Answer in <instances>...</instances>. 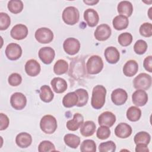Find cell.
I'll return each mask as SVG.
<instances>
[{
    "label": "cell",
    "instance_id": "obj_1",
    "mask_svg": "<svg viewBox=\"0 0 152 152\" xmlns=\"http://www.w3.org/2000/svg\"><path fill=\"white\" fill-rule=\"evenodd\" d=\"M106 95V89L102 85L94 87L92 91L91 104L95 109H101L104 104Z\"/></svg>",
    "mask_w": 152,
    "mask_h": 152
},
{
    "label": "cell",
    "instance_id": "obj_2",
    "mask_svg": "<svg viewBox=\"0 0 152 152\" xmlns=\"http://www.w3.org/2000/svg\"><path fill=\"white\" fill-rule=\"evenodd\" d=\"M57 121L56 118L50 115L43 116L40 122L41 130L47 134H52L55 132L57 128Z\"/></svg>",
    "mask_w": 152,
    "mask_h": 152
},
{
    "label": "cell",
    "instance_id": "obj_3",
    "mask_svg": "<svg viewBox=\"0 0 152 152\" xmlns=\"http://www.w3.org/2000/svg\"><path fill=\"white\" fill-rule=\"evenodd\" d=\"M86 68L89 74L94 75L100 72L103 68V62L102 58L98 55L90 56L87 62Z\"/></svg>",
    "mask_w": 152,
    "mask_h": 152
},
{
    "label": "cell",
    "instance_id": "obj_4",
    "mask_svg": "<svg viewBox=\"0 0 152 152\" xmlns=\"http://www.w3.org/2000/svg\"><path fill=\"white\" fill-rule=\"evenodd\" d=\"M62 20L68 25H74L80 19V13L78 9L74 7H66L62 12Z\"/></svg>",
    "mask_w": 152,
    "mask_h": 152
},
{
    "label": "cell",
    "instance_id": "obj_5",
    "mask_svg": "<svg viewBox=\"0 0 152 152\" xmlns=\"http://www.w3.org/2000/svg\"><path fill=\"white\" fill-rule=\"evenodd\" d=\"M133 86L137 90H147L151 86V77L146 73H140L134 79Z\"/></svg>",
    "mask_w": 152,
    "mask_h": 152
},
{
    "label": "cell",
    "instance_id": "obj_6",
    "mask_svg": "<svg viewBox=\"0 0 152 152\" xmlns=\"http://www.w3.org/2000/svg\"><path fill=\"white\" fill-rule=\"evenodd\" d=\"M34 37L40 43H49L53 39V33L49 28L41 27L36 31Z\"/></svg>",
    "mask_w": 152,
    "mask_h": 152
},
{
    "label": "cell",
    "instance_id": "obj_7",
    "mask_svg": "<svg viewBox=\"0 0 152 152\" xmlns=\"http://www.w3.org/2000/svg\"><path fill=\"white\" fill-rule=\"evenodd\" d=\"M63 48L65 52L69 55H74L78 52L80 49L79 40L74 37H69L65 40L63 43Z\"/></svg>",
    "mask_w": 152,
    "mask_h": 152
},
{
    "label": "cell",
    "instance_id": "obj_8",
    "mask_svg": "<svg viewBox=\"0 0 152 152\" xmlns=\"http://www.w3.org/2000/svg\"><path fill=\"white\" fill-rule=\"evenodd\" d=\"M5 52L8 59L15 61L21 57L22 55V49L18 44L11 43L7 46Z\"/></svg>",
    "mask_w": 152,
    "mask_h": 152
},
{
    "label": "cell",
    "instance_id": "obj_9",
    "mask_svg": "<svg viewBox=\"0 0 152 152\" xmlns=\"http://www.w3.org/2000/svg\"><path fill=\"white\" fill-rule=\"evenodd\" d=\"M11 106L15 110H22L27 104V99L24 94L16 92L13 93L10 98Z\"/></svg>",
    "mask_w": 152,
    "mask_h": 152
},
{
    "label": "cell",
    "instance_id": "obj_10",
    "mask_svg": "<svg viewBox=\"0 0 152 152\" xmlns=\"http://www.w3.org/2000/svg\"><path fill=\"white\" fill-rule=\"evenodd\" d=\"M111 33L112 30L109 26L106 24H102L97 27L94 36L96 40L99 41H104L110 37Z\"/></svg>",
    "mask_w": 152,
    "mask_h": 152
},
{
    "label": "cell",
    "instance_id": "obj_11",
    "mask_svg": "<svg viewBox=\"0 0 152 152\" xmlns=\"http://www.w3.org/2000/svg\"><path fill=\"white\" fill-rule=\"evenodd\" d=\"M39 57L45 64H50L55 58V52L50 47H43L39 50Z\"/></svg>",
    "mask_w": 152,
    "mask_h": 152
},
{
    "label": "cell",
    "instance_id": "obj_12",
    "mask_svg": "<svg viewBox=\"0 0 152 152\" xmlns=\"http://www.w3.org/2000/svg\"><path fill=\"white\" fill-rule=\"evenodd\" d=\"M28 34V28L26 25L18 24L15 25L10 31L11 36L17 40L25 39Z\"/></svg>",
    "mask_w": 152,
    "mask_h": 152
},
{
    "label": "cell",
    "instance_id": "obj_13",
    "mask_svg": "<svg viewBox=\"0 0 152 152\" xmlns=\"http://www.w3.org/2000/svg\"><path fill=\"white\" fill-rule=\"evenodd\" d=\"M128 99L126 91L122 88H116L111 94V100L114 104L121 106L124 104Z\"/></svg>",
    "mask_w": 152,
    "mask_h": 152
},
{
    "label": "cell",
    "instance_id": "obj_14",
    "mask_svg": "<svg viewBox=\"0 0 152 152\" xmlns=\"http://www.w3.org/2000/svg\"><path fill=\"white\" fill-rule=\"evenodd\" d=\"M116 122V116L111 112L106 111L101 113L98 118L99 124L101 126L111 127Z\"/></svg>",
    "mask_w": 152,
    "mask_h": 152
},
{
    "label": "cell",
    "instance_id": "obj_15",
    "mask_svg": "<svg viewBox=\"0 0 152 152\" xmlns=\"http://www.w3.org/2000/svg\"><path fill=\"white\" fill-rule=\"evenodd\" d=\"M84 19L89 27H93L98 24L99 16L95 10L88 8L84 12Z\"/></svg>",
    "mask_w": 152,
    "mask_h": 152
},
{
    "label": "cell",
    "instance_id": "obj_16",
    "mask_svg": "<svg viewBox=\"0 0 152 152\" xmlns=\"http://www.w3.org/2000/svg\"><path fill=\"white\" fill-rule=\"evenodd\" d=\"M148 94L144 90H137L132 94L133 103L137 106H143L148 102Z\"/></svg>",
    "mask_w": 152,
    "mask_h": 152
},
{
    "label": "cell",
    "instance_id": "obj_17",
    "mask_svg": "<svg viewBox=\"0 0 152 152\" xmlns=\"http://www.w3.org/2000/svg\"><path fill=\"white\" fill-rule=\"evenodd\" d=\"M40 65L35 59H31L27 61L25 64V71L30 77H35L40 72Z\"/></svg>",
    "mask_w": 152,
    "mask_h": 152
},
{
    "label": "cell",
    "instance_id": "obj_18",
    "mask_svg": "<svg viewBox=\"0 0 152 152\" xmlns=\"http://www.w3.org/2000/svg\"><path fill=\"white\" fill-rule=\"evenodd\" d=\"M104 55L107 62L111 64H116L120 58L119 52L114 46L107 47L104 50Z\"/></svg>",
    "mask_w": 152,
    "mask_h": 152
},
{
    "label": "cell",
    "instance_id": "obj_19",
    "mask_svg": "<svg viewBox=\"0 0 152 152\" xmlns=\"http://www.w3.org/2000/svg\"><path fill=\"white\" fill-rule=\"evenodd\" d=\"M131 126L126 123L119 124L115 129V134L120 138H126L132 134Z\"/></svg>",
    "mask_w": 152,
    "mask_h": 152
},
{
    "label": "cell",
    "instance_id": "obj_20",
    "mask_svg": "<svg viewBox=\"0 0 152 152\" xmlns=\"http://www.w3.org/2000/svg\"><path fill=\"white\" fill-rule=\"evenodd\" d=\"M83 122L84 118L83 115L79 113H77L74 115L73 119L67 121L66 126L68 130L75 131L81 126Z\"/></svg>",
    "mask_w": 152,
    "mask_h": 152
},
{
    "label": "cell",
    "instance_id": "obj_21",
    "mask_svg": "<svg viewBox=\"0 0 152 152\" xmlns=\"http://www.w3.org/2000/svg\"><path fill=\"white\" fill-rule=\"evenodd\" d=\"M15 142L20 148H27L31 145L32 142V137L28 133L21 132L16 136Z\"/></svg>",
    "mask_w": 152,
    "mask_h": 152
},
{
    "label": "cell",
    "instance_id": "obj_22",
    "mask_svg": "<svg viewBox=\"0 0 152 152\" xmlns=\"http://www.w3.org/2000/svg\"><path fill=\"white\" fill-rule=\"evenodd\" d=\"M53 90L56 93H62L67 88L66 81L61 77H55L50 82Z\"/></svg>",
    "mask_w": 152,
    "mask_h": 152
},
{
    "label": "cell",
    "instance_id": "obj_23",
    "mask_svg": "<svg viewBox=\"0 0 152 152\" xmlns=\"http://www.w3.org/2000/svg\"><path fill=\"white\" fill-rule=\"evenodd\" d=\"M138 70V63L133 59L128 61L123 67V73L126 77L134 76Z\"/></svg>",
    "mask_w": 152,
    "mask_h": 152
},
{
    "label": "cell",
    "instance_id": "obj_24",
    "mask_svg": "<svg viewBox=\"0 0 152 152\" xmlns=\"http://www.w3.org/2000/svg\"><path fill=\"white\" fill-rule=\"evenodd\" d=\"M118 12L120 15L130 17L133 12V5L129 1H121L117 7Z\"/></svg>",
    "mask_w": 152,
    "mask_h": 152
},
{
    "label": "cell",
    "instance_id": "obj_25",
    "mask_svg": "<svg viewBox=\"0 0 152 152\" xmlns=\"http://www.w3.org/2000/svg\"><path fill=\"white\" fill-rule=\"evenodd\" d=\"M96 125L92 121H87L83 123L80 126V133L84 137H90L96 131Z\"/></svg>",
    "mask_w": 152,
    "mask_h": 152
},
{
    "label": "cell",
    "instance_id": "obj_26",
    "mask_svg": "<svg viewBox=\"0 0 152 152\" xmlns=\"http://www.w3.org/2000/svg\"><path fill=\"white\" fill-rule=\"evenodd\" d=\"M112 24L115 30H122L127 28L129 24V20L126 17L119 15L113 19Z\"/></svg>",
    "mask_w": 152,
    "mask_h": 152
},
{
    "label": "cell",
    "instance_id": "obj_27",
    "mask_svg": "<svg viewBox=\"0 0 152 152\" xmlns=\"http://www.w3.org/2000/svg\"><path fill=\"white\" fill-rule=\"evenodd\" d=\"M78 97L75 91L69 92L65 94L62 99V104L64 107L67 108L72 107L78 103Z\"/></svg>",
    "mask_w": 152,
    "mask_h": 152
},
{
    "label": "cell",
    "instance_id": "obj_28",
    "mask_svg": "<svg viewBox=\"0 0 152 152\" xmlns=\"http://www.w3.org/2000/svg\"><path fill=\"white\" fill-rule=\"evenodd\" d=\"M39 96L40 99L45 103L50 102L54 97V94L52 89L47 85H43L40 87Z\"/></svg>",
    "mask_w": 152,
    "mask_h": 152
},
{
    "label": "cell",
    "instance_id": "obj_29",
    "mask_svg": "<svg viewBox=\"0 0 152 152\" xmlns=\"http://www.w3.org/2000/svg\"><path fill=\"white\" fill-rule=\"evenodd\" d=\"M64 141L66 145L72 148H77L80 144V138L73 134H66L64 137Z\"/></svg>",
    "mask_w": 152,
    "mask_h": 152
},
{
    "label": "cell",
    "instance_id": "obj_30",
    "mask_svg": "<svg viewBox=\"0 0 152 152\" xmlns=\"http://www.w3.org/2000/svg\"><path fill=\"white\" fill-rule=\"evenodd\" d=\"M126 118L131 122L138 121L141 116V110L137 106H131L126 111Z\"/></svg>",
    "mask_w": 152,
    "mask_h": 152
},
{
    "label": "cell",
    "instance_id": "obj_31",
    "mask_svg": "<svg viewBox=\"0 0 152 152\" xmlns=\"http://www.w3.org/2000/svg\"><path fill=\"white\" fill-rule=\"evenodd\" d=\"M68 69V64L64 59L58 60L53 66V72L56 75H62L66 73Z\"/></svg>",
    "mask_w": 152,
    "mask_h": 152
},
{
    "label": "cell",
    "instance_id": "obj_32",
    "mask_svg": "<svg viewBox=\"0 0 152 152\" xmlns=\"http://www.w3.org/2000/svg\"><path fill=\"white\" fill-rule=\"evenodd\" d=\"M134 140L135 144H144L148 145L150 142L151 136L145 131H140L135 134Z\"/></svg>",
    "mask_w": 152,
    "mask_h": 152
},
{
    "label": "cell",
    "instance_id": "obj_33",
    "mask_svg": "<svg viewBox=\"0 0 152 152\" xmlns=\"http://www.w3.org/2000/svg\"><path fill=\"white\" fill-rule=\"evenodd\" d=\"M78 96V100L76 104L78 107H83L85 106L88 100V94L87 90L84 88H78L75 91Z\"/></svg>",
    "mask_w": 152,
    "mask_h": 152
},
{
    "label": "cell",
    "instance_id": "obj_34",
    "mask_svg": "<svg viewBox=\"0 0 152 152\" xmlns=\"http://www.w3.org/2000/svg\"><path fill=\"white\" fill-rule=\"evenodd\" d=\"M23 3L20 0H11L7 5L9 11L13 14L21 12L23 9Z\"/></svg>",
    "mask_w": 152,
    "mask_h": 152
},
{
    "label": "cell",
    "instance_id": "obj_35",
    "mask_svg": "<svg viewBox=\"0 0 152 152\" xmlns=\"http://www.w3.org/2000/svg\"><path fill=\"white\" fill-rule=\"evenodd\" d=\"M80 151L82 152H96V144L92 140H84L81 144Z\"/></svg>",
    "mask_w": 152,
    "mask_h": 152
},
{
    "label": "cell",
    "instance_id": "obj_36",
    "mask_svg": "<svg viewBox=\"0 0 152 152\" xmlns=\"http://www.w3.org/2000/svg\"><path fill=\"white\" fill-rule=\"evenodd\" d=\"M118 40L121 46H128L132 42V36L128 32L122 33L119 35Z\"/></svg>",
    "mask_w": 152,
    "mask_h": 152
},
{
    "label": "cell",
    "instance_id": "obj_37",
    "mask_svg": "<svg viewBox=\"0 0 152 152\" xmlns=\"http://www.w3.org/2000/svg\"><path fill=\"white\" fill-rule=\"evenodd\" d=\"M100 152H114L116 150V144L112 141L102 142L99 146Z\"/></svg>",
    "mask_w": 152,
    "mask_h": 152
},
{
    "label": "cell",
    "instance_id": "obj_38",
    "mask_svg": "<svg viewBox=\"0 0 152 152\" xmlns=\"http://www.w3.org/2000/svg\"><path fill=\"white\" fill-rule=\"evenodd\" d=\"M147 49V44L143 40H138L134 44V50L138 55L144 54Z\"/></svg>",
    "mask_w": 152,
    "mask_h": 152
},
{
    "label": "cell",
    "instance_id": "obj_39",
    "mask_svg": "<svg viewBox=\"0 0 152 152\" xmlns=\"http://www.w3.org/2000/svg\"><path fill=\"white\" fill-rule=\"evenodd\" d=\"M139 32L141 36L145 37H150L152 36V24L150 23H144L141 25Z\"/></svg>",
    "mask_w": 152,
    "mask_h": 152
},
{
    "label": "cell",
    "instance_id": "obj_40",
    "mask_svg": "<svg viewBox=\"0 0 152 152\" xmlns=\"http://www.w3.org/2000/svg\"><path fill=\"white\" fill-rule=\"evenodd\" d=\"M55 150L56 149L54 144L48 140L42 141L38 146V151L39 152H48Z\"/></svg>",
    "mask_w": 152,
    "mask_h": 152
},
{
    "label": "cell",
    "instance_id": "obj_41",
    "mask_svg": "<svg viewBox=\"0 0 152 152\" xmlns=\"http://www.w3.org/2000/svg\"><path fill=\"white\" fill-rule=\"evenodd\" d=\"M11 19L10 16L5 12H0V30H7L10 26Z\"/></svg>",
    "mask_w": 152,
    "mask_h": 152
},
{
    "label": "cell",
    "instance_id": "obj_42",
    "mask_svg": "<svg viewBox=\"0 0 152 152\" xmlns=\"http://www.w3.org/2000/svg\"><path fill=\"white\" fill-rule=\"evenodd\" d=\"M97 137L100 140H106L110 135V130L109 127L101 126L98 128L96 133Z\"/></svg>",
    "mask_w": 152,
    "mask_h": 152
},
{
    "label": "cell",
    "instance_id": "obj_43",
    "mask_svg": "<svg viewBox=\"0 0 152 152\" xmlns=\"http://www.w3.org/2000/svg\"><path fill=\"white\" fill-rule=\"evenodd\" d=\"M8 81L11 86H18L21 83L22 77L18 73H12L9 76Z\"/></svg>",
    "mask_w": 152,
    "mask_h": 152
},
{
    "label": "cell",
    "instance_id": "obj_44",
    "mask_svg": "<svg viewBox=\"0 0 152 152\" xmlns=\"http://www.w3.org/2000/svg\"><path fill=\"white\" fill-rule=\"evenodd\" d=\"M0 122H1V126H0L1 131L4 130L8 128L9 125L10 121H9L8 117L6 115L2 113L0 114Z\"/></svg>",
    "mask_w": 152,
    "mask_h": 152
},
{
    "label": "cell",
    "instance_id": "obj_45",
    "mask_svg": "<svg viewBox=\"0 0 152 152\" xmlns=\"http://www.w3.org/2000/svg\"><path fill=\"white\" fill-rule=\"evenodd\" d=\"M143 66L145 69L149 72H152V56L150 55L146 57L143 62Z\"/></svg>",
    "mask_w": 152,
    "mask_h": 152
},
{
    "label": "cell",
    "instance_id": "obj_46",
    "mask_svg": "<svg viewBox=\"0 0 152 152\" xmlns=\"http://www.w3.org/2000/svg\"><path fill=\"white\" fill-rule=\"evenodd\" d=\"M136 152H149V149L147 147V145L144 144H136L135 147Z\"/></svg>",
    "mask_w": 152,
    "mask_h": 152
},
{
    "label": "cell",
    "instance_id": "obj_47",
    "mask_svg": "<svg viewBox=\"0 0 152 152\" xmlns=\"http://www.w3.org/2000/svg\"><path fill=\"white\" fill-rule=\"evenodd\" d=\"M83 2L88 5H93L99 2V1H83Z\"/></svg>",
    "mask_w": 152,
    "mask_h": 152
}]
</instances>
